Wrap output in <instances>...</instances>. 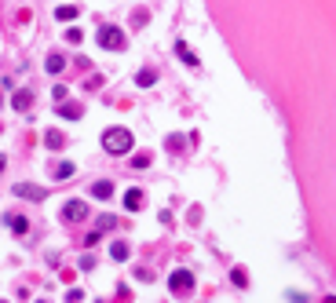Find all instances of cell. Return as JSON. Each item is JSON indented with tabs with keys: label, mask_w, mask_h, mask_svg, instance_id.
<instances>
[{
	"label": "cell",
	"mask_w": 336,
	"mask_h": 303,
	"mask_svg": "<svg viewBox=\"0 0 336 303\" xmlns=\"http://www.w3.org/2000/svg\"><path fill=\"white\" fill-rule=\"evenodd\" d=\"M132 146H135V139H132L128 128H106V132H102V150H106V154L125 157Z\"/></svg>",
	"instance_id": "1"
},
{
	"label": "cell",
	"mask_w": 336,
	"mask_h": 303,
	"mask_svg": "<svg viewBox=\"0 0 336 303\" xmlns=\"http://www.w3.org/2000/svg\"><path fill=\"white\" fill-rule=\"evenodd\" d=\"M176 55H179V58H183V63H187V66H201V63H197V55H194V51H190V48H187V44H183V40L176 44Z\"/></svg>",
	"instance_id": "10"
},
{
	"label": "cell",
	"mask_w": 336,
	"mask_h": 303,
	"mask_svg": "<svg viewBox=\"0 0 336 303\" xmlns=\"http://www.w3.org/2000/svg\"><path fill=\"white\" fill-rule=\"evenodd\" d=\"M73 172H77V168H73V161H63V164H55V179H70Z\"/></svg>",
	"instance_id": "16"
},
{
	"label": "cell",
	"mask_w": 336,
	"mask_h": 303,
	"mask_svg": "<svg viewBox=\"0 0 336 303\" xmlns=\"http://www.w3.org/2000/svg\"><path fill=\"white\" fill-rule=\"evenodd\" d=\"M59 113H63V117H70V120H77L84 110H81V106H66V102H59Z\"/></svg>",
	"instance_id": "17"
},
{
	"label": "cell",
	"mask_w": 336,
	"mask_h": 303,
	"mask_svg": "<svg viewBox=\"0 0 336 303\" xmlns=\"http://www.w3.org/2000/svg\"><path fill=\"white\" fill-rule=\"evenodd\" d=\"M0 102H4V99H0Z\"/></svg>",
	"instance_id": "24"
},
{
	"label": "cell",
	"mask_w": 336,
	"mask_h": 303,
	"mask_svg": "<svg viewBox=\"0 0 336 303\" xmlns=\"http://www.w3.org/2000/svg\"><path fill=\"white\" fill-rule=\"evenodd\" d=\"M154 81H157V70H139V73H135V84H139V88H150Z\"/></svg>",
	"instance_id": "12"
},
{
	"label": "cell",
	"mask_w": 336,
	"mask_h": 303,
	"mask_svg": "<svg viewBox=\"0 0 336 303\" xmlns=\"http://www.w3.org/2000/svg\"><path fill=\"white\" fill-rule=\"evenodd\" d=\"M231 281H234L238 289H241V285H249V274H245L241 267H234V270H231Z\"/></svg>",
	"instance_id": "18"
},
{
	"label": "cell",
	"mask_w": 336,
	"mask_h": 303,
	"mask_svg": "<svg viewBox=\"0 0 336 303\" xmlns=\"http://www.w3.org/2000/svg\"><path fill=\"white\" fill-rule=\"evenodd\" d=\"M168 289H172V296H187V292H194V274H190V270H176V274L168 278Z\"/></svg>",
	"instance_id": "3"
},
{
	"label": "cell",
	"mask_w": 336,
	"mask_h": 303,
	"mask_svg": "<svg viewBox=\"0 0 336 303\" xmlns=\"http://www.w3.org/2000/svg\"><path fill=\"white\" fill-rule=\"evenodd\" d=\"M8 226H11L15 234H26V230H29V223H26V216H8Z\"/></svg>",
	"instance_id": "15"
},
{
	"label": "cell",
	"mask_w": 336,
	"mask_h": 303,
	"mask_svg": "<svg viewBox=\"0 0 336 303\" xmlns=\"http://www.w3.org/2000/svg\"><path fill=\"white\" fill-rule=\"evenodd\" d=\"M66 40H70V44H81V29L70 26V29H66Z\"/></svg>",
	"instance_id": "21"
},
{
	"label": "cell",
	"mask_w": 336,
	"mask_h": 303,
	"mask_svg": "<svg viewBox=\"0 0 336 303\" xmlns=\"http://www.w3.org/2000/svg\"><path fill=\"white\" fill-rule=\"evenodd\" d=\"M44 143H48V150H63V146H66V135H63V132H55V128H51L48 135H44Z\"/></svg>",
	"instance_id": "11"
},
{
	"label": "cell",
	"mask_w": 336,
	"mask_h": 303,
	"mask_svg": "<svg viewBox=\"0 0 336 303\" xmlns=\"http://www.w3.org/2000/svg\"><path fill=\"white\" fill-rule=\"evenodd\" d=\"M44 66H48V73H63L66 70V58L55 51V55H48V63H44Z\"/></svg>",
	"instance_id": "13"
},
{
	"label": "cell",
	"mask_w": 336,
	"mask_h": 303,
	"mask_svg": "<svg viewBox=\"0 0 336 303\" xmlns=\"http://www.w3.org/2000/svg\"><path fill=\"white\" fill-rule=\"evenodd\" d=\"M110 256H114V260H117V263H125V260H128V256H132V249L125 245V241H117V245L110 249Z\"/></svg>",
	"instance_id": "14"
},
{
	"label": "cell",
	"mask_w": 336,
	"mask_h": 303,
	"mask_svg": "<svg viewBox=\"0 0 336 303\" xmlns=\"http://www.w3.org/2000/svg\"><path fill=\"white\" fill-rule=\"evenodd\" d=\"M114 226H117L114 216H99V234H102V230H114Z\"/></svg>",
	"instance_id": "19"
},
{
	"label": "cell",
	"mask_w": 336,
	"mask_h": 303,
	"mask_svg": "<svg viewBox=\"0 0 336 303\" xmlns=\"http://www.w3.org/2000/svg\"><path fill=\"white\" fill-rule=\"evenodd\" d=\"M95 37H99V44H102L106 51H121V48H125V33H121L117 26H102Z\"/></svg>",
	"instance_id": "2"
},
{
	"label": "cell",
	"mask_w": 336,
	"mask_h": 303,
	"mask_svg": "<svg viewBox=\"0 0 336 303\" xmlns=\"http://www.w3.org/2000/svg\"><path fill=\"white\" fill-rule=\"evenodd\" d=\"M84 216H88V205H84V201H66V205H63V219H66V223H81Z\"/></svg>",
	"instance_id": "5"
},
{
	"label": "cell",
	"mask_w": 336,
	"mask_h": 303,
	"mask_svg": "<svg viewBox=\"0 0 336 303\" xmlns=\"http://www.w3.org/2000/svg\"><path fill=\"white\" fill-rule=\"evenodd\" d=\"M11 106H15L19 113H26L29 106H33V92H15V95H11Z\"/></svg>",
	"instance_id": "7"
},
{
	"label": "cell",
	"mask_w": 336,
	"mask_h": 303,
	"mask_svg": "<svg viewBox=\"0 0 336 303\" xmlns=\"http://www.w3.org/2000/svg\"><path fill=\"white\" fill-rule=\"evenodd\" d=\"M15 198H26V201H44L48 198V190L44 187H33V183H19V187H11Z\"/></svg>",
	"instance_id": "4"
},
{
	"label": "cell",
	"mask_w": 336,
	"mask_h": 303,
	"mask_svg": "<svg viewBox=\"0 0 336 303\" xmlns=\"http://www.w3.org/2000/svg\"><path fill=\"white\" fill-rule=\"evenodd\" d=\"M4 164H8V157H4V154H0V172H4Z\"/></svg>",
	"instance_id": "22"
},
{
	"label": "cell",
	"mask_w": 336,
	"mask_h": 303,
	"mask_svg": "<svg viewBox=\"0 0 336 303\" xmlns=\"http://www.w3.org/2000/svg\"><path fill=\"white\" fill-rule=\"evenodd\" d=\"M143 205H146V194H143V190H135V187H132V190L125 194V208H128V212H139Z\"/></svg>",
	"instance_id": "6"
},
{
	"label": "cell",
	"mask_w": 336,
	"mask_h": 303,
	"mask_svg": "<svg viewBox=\"0 0 336 303\" xmlns=\"http://www.w3.org/2000/svg\"><path fill=\"white\" fill-rule=\"evenodd\" d=\"M0 132H4V128H0Z\"/></svg>",
	"instance_id": "23"
},
{
	"label": "cell",
	"mask_w": 336,
	"mask_h": 303,
	"mask_svg": "<svg viewBox=\"0 0 336 303\" xmlns=\"http://www.w3.org/2000/svg\"><path fill=\"white\" fill-rule=\"evenodd\" d=\"M146 164H150V154H135L132 157V168H146Z\"/></svg>",
	"instance_id": "20"
},
{
	"label": "cell",
	"mask_w": 336,
	"mask_h": 303,
	"mask_svg": "<svg viewBox=\"0 0 336 303\" xmlns=\"http://www.w3.org/2000/svg\"><path fill=\"white\" fill-rule=\"evenodd\" d=\"M114 194V183L110 179H99V183H91V198H99V201H106Z\"/></svg>",
	"instance_id": "8"
},
{
	"label": "cell",
	"mask_w": 336,
	"mask_h": 303,
	"mask_svg": "<svg viewBox=\"0 0 336 303\" xmlns=\"http://www.w3.org/2000/svg\"><path fill=\"white\" fill-rule=\"evenodd\" d=\"M77 15H81L77 4H63V8H55V19H59V22H73Z\"/></svg>",
	"instance_id": "9"
}]
</instances>
